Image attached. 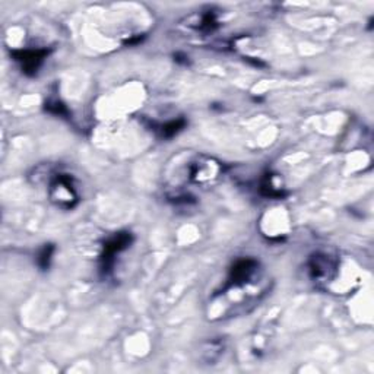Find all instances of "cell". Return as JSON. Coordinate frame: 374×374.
Listing matches in <instances>:
<instances>
[{"label":"cell","instance_id":"cell-1","mask_svg":"<svg viewBox=\"0 0 374 374\" xmlns=\"http://www.w3.org/2000/svg\"><path fill=\"white\" fill-rule=\"evenodd\" d=\"M49 195L56 207L62 209H72L79 202V195L77 192V187L73 184V179L65 173L56 174L51 179Z\"/></svg>","mask_w":374,"mask_h":374},{"label":"cell","instance_id":"cell-2","mask_svg":"<svg viewBox=\"0 0 374 374\" xmlns=\"http://www.w3.org/2000/svg\"><path fill=\"white\" fill-rule=\"evenodd\" d=\"M134 241L132 233L129 231H120L111 236L103 246V252L100 254V271L103 275H107L111 272L113 268L116 256L124 252L127 247H130Z\"/></svg>","mask_w":374,"mask_h":374},{"label":"cell","instance_id":"cell-3","mask_svg":"<svg viewBox=\"0 0 374 374\" xmlns=\"http://www.w3.org/2000/svg\"><path fill=\"white\" fill-rule=\"evenodd\" d=\"M259 262L256 259L252 257H243L234 262V265L230 269L228 278H227V283L226 287H224V292L233 290V288H238L249 284L250 280L256 276L257 271H259Z\"/></svg>","mask_w":374,"mask_h":374},{"label":"cell","instance_id":"cell-4","mask_svg":"<svg viewBox=\"0 0 374 374\" xmlns=\"http://www.w3.org/2000/svg\"><path fill=\"white\" fill-rule=\"evenodd\" d=\"M49 54V49H24L11 51L13 60L21 66L22 73H25L27 77H34V75L39 73Z\"/></svg>","mask_w":374,"mask_h":374},{"label":"cell","instance_id":"cell-5","mask_svg":"<svg viewBox=\"0 0 374 374\" xmlns=\"http://www.w3.org/2000/svg\"><path fill=\"white\" fill-rule=\"evenodd\" d=\"M309 272L311 279L317 280V283H323V280H328L333 276L335 264L329 254L314 253L309 259Z\"/></svg>","mask_w":374,"mask_h":374},{"label":"cell","instance_id":"cell-6","mask_svg":"<svg viewBox=\"0 0 374 374\" xmlns=\"http://www.w3.org/2000/svg\"><path fill=\"white\" fill-rule=\"evenodd\" d=\"M184 127H186V120L184 119H177V120L167 122L164 124H158V126L154 127V130L162 139H172L177 134H180Z\"/></svg>","mask_w":374,"mask_h":374},{"label":"cell","instance_id":"cell-7","mask_svg":"<svg viewBox=\"0 0 374 374\" xmlns=\"http://www.w3.org/2000/svg\"><path fill=\"white\" fill-rule=\"evenodd\" d=\"M260 193L264 195L265 198L269 199H280L284 198L285 193L279 189V187L275 186L273 183V177L271 174H266L264 179L260 181Z\"/></svg>","mask_w":374,"mask_h":374},{"label":"cell","instance_id":"cell-8","mask_svg":"<svg viewBox=\"0 0 374 374\" xmlns=\"http://www.w3.org/2000/svg\"><path fill=\"white\" fill-rule=\"evenodd\" d=\"M53 253H54V246L53 245H46V246H43L40 249L39 254H37V265L40 266V269L47 271L50 268Z\"/></svg>","mask_w":374,"mask_h":374},{"label":"cell","instance_id":"cell-9","mask_svg":"<svg viewBox=\"0 0 374 374\" xmlns=\"http://www.w3.org/2000/svg\"><path fill=\"white\" fill-rule=\"evenodd\" d=\"M46 110L49 111L50 115H54V116H59V117H69V110L67 107L59 101V100H50L46 103Z\"/></svg>","mask_w":374,"mask_h":374}]
</instances>
